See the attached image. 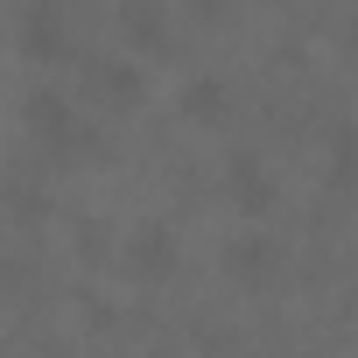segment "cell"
Here are the masks:
<instances>
[{
    "mask_svg": "<svg viewBox=\"0 0 358 358\" xmlns=\"http://www.w3.org/2000/svg\"><path fill=\"white\" fill-rule=\"evenodd\" d=\"M22 43H29L36 57H57V50H64V15L50 8V0H36V8H29V22H22Z\"/></svg>",
    "mask_w": 358,
    "mask_h": 358,
    "instance_id": "obj_6",
    "label": "cell"
},
{
    "mask_svg": "<svg viewBox=\"0 0 358 358\" xmlns=\"http://www.w3.org/2000/svg\"><path fill=\"white\" fill-rule=\"evenodd\" d=\"M99 92H106L113 106H134V99H141V71H134V64H99Z\"/></svg>",
    "mask_w": 358,
    "mask_h": 358,
    "instance_id": "obj_8",
    "label": "cell"
},
{
    "mask_svg": "<svg viewBox=\"0 0 358 358\" xmlns=\"http://www.w3.org/2000/svg\"><path fill=\"white\" fill-rule=\"evenodd\" d=\"M127 267H141L148 281H162V274L176 267V232H169V225H141V232L127 239Z\"/></svg>",
    "mask_w": 358,
    "mask_h": 358,
    "instance_id": "obj_3",
    "label": "cell"
},
{
    "mask_svg": "<svg viewBox=\"0 0 358 358\" xmlns=\"http://www.w3.org/2000/svg\"><path fill=\"white\" fill-rule=\"evenodd\" d=\"M225 183H232V197H239V211H246V218H267V211H274V176H267V162H260V155H232Z\"/></svg>",
    "mask_w": 358,
    "mask_h": 358,
    "instance_id": "obj_2",
    "label": "cell"
},
{
    "mask_svg": "<svg viewBox=\"0 0 358 358\" xmlns=\"http://www.w3.org/2000/svg\"><path fill=\"white\" fill-rule=\"evenodd\" d=\"M225 267H232L239 281H267V274H274V246H267V239H232V246H225Z\"/></svg>",
    "mask_w": 358,
    "mask_h": 358,
    "instance_id": "obj_7",
    "label": "cell"
},
{
    "mask_svg": "<svg viewBox=\"0 0 358 358\" xmlns=\"http://www.w3.org/2000/svg\"><path fill=\"white\" fill-rule=\"evenodd\" d=\"M22 127H29L36 141H50V148H78V141H85V127H78V113L64 106V92H29V99H22Z\"/></svg>",
    "mask_w": 358,
    "mask_h": 358,
    "instance_id": "obj_1",
    "label": "cell"
},
{
    "mask_svg": "<svg viewBox=\"0 0 358 358\" xmlns=\"http://www.w3.org/2000/svg\"><path fill=\"white\" fill-rule=\"evenodd\" d=\"M176 106H183V120H204V127L232 113V99H225V85H218V78H190V85H183V99H176Z\"/></svg>",
    "mask_w": 358,
    "mask_h": 358,
    "instance_id": "obj_5",
    "label": "cell"
},
{
    "mask_svg": "<svg viewBox=\"0 0 358 358\" xmlns=\"http://www.w3.org/2000/svg\"><path fill=\"white\" fill-rule=\"evenodd\" d=\"M120 29H127V43H141V50L169 43V15L155 8V0H127V8H120Z\"/></svg>",
    "mask_w": 358,
    "mask_h": 358,
    "instance_id": "obj_4",
    "label": "cell"
}]
</instances>
